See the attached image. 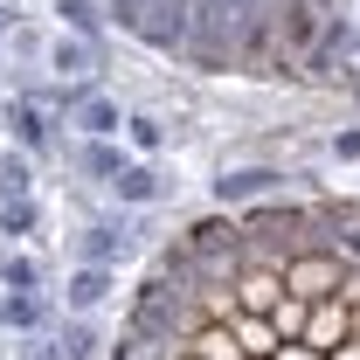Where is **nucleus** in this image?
Returning <instances> with one entry per match:
<instances>
[{"mask_svg":"<svg viewBox=\"0 0 360 360\" xmlns=\"http://www.w3.org/2000/svg\"><path fill=\"white\" fill-rule=\"evenodd\" d=\"M56 14L70 21V35H77V42H90V35H97V7H90V0H63Z\"/></svg>","mask_w":360,"mask_h":360,"instance_id":"nucleus-14","label":"nucleus"},{"mask_svg":"<svg viewBox=\"0 0 360 360\" xmlns=\"http://www.w3.org/2000/svg\"><path fill=\"white\" fill-rule=\"evenodd\" d=\"M229 326H236V340H243L250 360H277V354H284V340H277V326H270L264 312H236Z\"/></svg>","mask_w":360,"mask_h":360,"instance_id":"nucleus-6","label":"nucleus"},{"mask_svg":"<svg viewBox=\"0 0 360 360\" xmlns=\"http://www.w3.org/2000/svg\"><path fill=\"white\" fill-rule=\"evenodd\" d=\"M49 70L56 77H90V42H56L49 49Z\"/></svg>","mask_w":360,"mask_h":360,"instance_id":"nucleus-11","label":"nucleus"},{"mask_svg":"<svg viewBox=\"0 0 360 360\" xmlns=\"http://www.w3.org/2000/svg\"><path fill=\"white\" fill-rule=\"evenodd\" d=\"M277 180H284V174H270V167H243V174L215 180V201H222V208H236V201H264V194H277Z\"/></svg>","mask_w":360,"mask_h":360,"instance_id":"nucleus-5","label":"nucleus"},{"mask_svg":"<svg viewBox=\"0 0 360 360\" xmlns=\"http://www.w3.org/2000/svg\"><path fill=\"white\" fill-rule=\"evenodd\" d=\"M111 187H118V201H153V194H160V180H153V167H125V174L111 180Z\"/></svg>","mask_w":360,"mask_h":360,"instance_id":"nucleus-12","label":"nucleus"},{"mask_svg":"<svg viewBox=\"0 0 360 360\" xmlns=\"http://www.w3.org/2000/svg\"><path fill=\"white\" fill-rule=\"evenodd\" d=\"M340 257H347V270H354V264H360V222H354V229H347V236H340Z\"/></svg>","mask_w":360,"mask_h":360,"instance_id":"nucleus-18","label":"nucleus"},{"mask_svg":"<svg viewBox=\"0 0 360 360\" xmlns=\"http://www.w3.org/2000/svg\"><path fill=\"white\" fill-rule=\"evenodd\" d=\"M125 132H132L139 153H153V146H160V125H153V118H125Z\"/></svg>","mask_w":360,"mask_h":360,"instance_id":"nucleus-16","label":"nucleus"},{"mask_svg":"<svg viewBox=\"0 0 360 360\" xmlns=\"http://www.w3.org/2000/svg\"><path fill=\"white\" fill-rule=\"evenodd\" d=\"M312 7H319V14H326V7H333V0H312Z\"/></svg>","mask_w":360,"mask_h":360,"instance_id":"nucleus-23","label":"nucleus"},{"mask_svg":"<svg viewBox=\"0 0 360 360\" xmlns=\"http://www.w3.org/2000/svg\"><path fill=\"white\" fill-rule=\"evenodd\" d=\"M277 360H326V354H312V347H284Z\"/></svg>","mask_w":360,"mask_h":360,"instance_id":"nucleus-22","label":"nucleus"},{"mask_svg":"<svg viewBox=\"0 0 360 360\" xmlns=\"http://www.w3.org/2000/svg\"><path fill=\"white\" fill-rule=\"evenodd\" d=\"M104 291H111V277H104V264H84L77 277H70V305H77V312H90V305H104Z\"/></svg>","mask_w":360,"mask_h":360,"instance_id":"nucleus-7","label":"nucleus"},{"mask_svg":"<svg viewBox=\"0 0 360 360\" xmlns=\"http://www.w3.org/2000/svg\"><path fill=\"white\" fill-rule=\"evenodd\" d=\"M84 257H90V264H111V257H125V236H118V229H90V236H84Z\"/></svg>","mask_w":360,"mask_h":360,"instance_id":"nucleus-13","label":"nucleus"},{"mask_svg":"<svg viewBox=\"0 0 360 360\" xmlns=\"http://www.w3.org/2000/svg\"><path fill=\"white\" fill-rule=\"evenodd\" d=\"M236 305L270 319L277 305H284V270H270V264H243V270H236Z\"/></svg>","mask_w":360,"mask_h":360,"instance_id":"nucleus-3","label":"nucleus"},{"mask_svg":"<svg viewBox=\"0 0 360 360\" xmlns=\"http://www.w3.org/2000/svg\"><path fill=\"white\" fill-rule=\"evenodd\" d=\"M340 160H360V132H340V146H333Z\"/></svg>","mask_w":360,"mask_h":360,"instance_id":"nucleus-19","label":"nucleus"},{"mask_svg":"<svg viewBox=\"0 0 360 360\" xmlns=\"http://www.w3.org/2000/svg\"><path fill=\"white\" fill-rule=\"evenodd\" d=\"M77 125H84L90 139H111L118 125H125V118H118V104H111V97H90L84 111H77Z\"/></svg>","mask_w":360,"mask_h":360,"instance_id":"nucleus-9","label":"nucleus"},{"mask_svg":"<svg viewBox=\"0 0 360 360\" xmlns=\"http://www.w3.org/2000/svg\"><path fill=\"white\" fill-rule=\"evenodd\" d=\"M340 284H347V257L340 250H291V264H284V291L291 298H340Z\"/></svg>","mask_w":360,"mask_h":360,"instance_id":"nucleus-1","label":"nucleus"},{"mask_svg":"<svg viewBox=\"0 0 360 360\" xmlns=\"http://www.w3.org/2000/svg\"><path fill=\"white\" fill-rule=\"evenodd\" d=\"M0 194H14V201L28 194V160H21V153H7V160H0Z\"/></svg>","mask_w":360,"mask_h":360,"instance_id":"nucleus-15","label":"nucleus"},{"mask_svg":"<svg viewBox=\"0 0 360 360\" xmlns=\"http://www.w3.org/2000/svg\"><path fill=\"white\" fill-rule=\"evenodd\" d=\"M180 354H187V360H250V354H243V340H236V326H215V319L187 326Z\"/></svg>","mask_w":360,"mask_h":360,"instance_id":"nucleus-4","label":"nucleus"},{"mask_svg":"<svg viewBox=\"0 0 360 360\" xmlns=\"http://www.w3.org/2000/svg\"><path fill=\"white\" fill-rule=\"evenodd\" d=\"M326 360H360V333H354V340H340V347H333Z\"/></svg>","mask_w":360,"mask_h":360,"instance_id":"nucleus-20","label":"nucleus"},{"mask_svg":"<svg viewBox=\"0 0 360 360\" xmlns=\"http://www.w3.org/2000/svg\"><path fill=\"white\" fill-rule=\"evenodd\" d=\"M340 340H354V305H347V298H319L312 319H305V340H298V347H312V354H333Z\"/></svg>","mask_w":360,"mask_h":360,"instance_id":"nucleus-2","label":"nucleus"},{"mask_svg":"<svg viewBox=\"0 0 360 360\" xmlns=\"http://www.w3.org/2000/svg\"><path fill=\"white\" fill-rule=\"evenodd\" d=\"M354 333H360V305H354Z\"/></svg>","mask_w":360,"mask_h":360,"instance_id":"nucleus-24","label":"nucleus"},{"mask_svg":"<svg viewBox=\"0 0 360 360\" xmlns=\"http://www.w3.org/2000/svg\"><path fill=\"white\" fill-rule=\"evenodd\" d=\"M84 167H90V174H97V180H118V174H125V167H132V160H125V153H118L111 139H90Z\"/></svg>","mask_w":360,"mask_h":360,"instance_id":"nucleus-10","label":"nucleus"},{"mask_svg":"<svg viewBox=\"0 0 360 360\" xmlns=\"http://www.w3.org/2000/svg\"><path fill=\"white\" fill-rule=\"evenodd\" d=\"M28 360H70L63 347H28Z\"/></svg>","mask_w":360,"mask_h":360,"instance_id":"nucleus-21","label":"nucleus"},{"mask_svg":"<svg viewBox=\"0 0 360 360\" xmlns=\"http://www.w3.org/2000/svg\"><path fill=\"white\" fill-rule=\"evenodd\" d=\"M174 360H187V354H174Z\"/></svg>","mask_w":360,"mask_h":360,"instance_id":"nucleus-25","label":"nucleus"},{"mask_svg":"<svg viewBox=\"0 0 360 360\" xmlns=\"http://www.w3.org/2000/svg\"><path fill=\"white\" fill-rule=\"evenodd\" d=\"M0 277H7V284H14V291H35V264H28V257H14V264L0 270Z\"/></svg>","mask_w":360,"mask_h":360,"instance_id":"nucleus-17","label":"nucleus"},{"mask_svg":"<svg viewBox=\"0 0 360 360\" xmlns=\"http://www.w3.org/2000/svg\"><path fill=\"white\" fill-rule=\"evenodd\" d=\"M305 319H312V305L284 291V305L270 312V326H277V340H284V347H298V340H305Z\"/></svg>","mask_w":360,"mask_h":360,"instance_id":"nucleus-8","label":"nucleus"}]
</instances>
